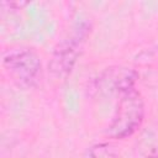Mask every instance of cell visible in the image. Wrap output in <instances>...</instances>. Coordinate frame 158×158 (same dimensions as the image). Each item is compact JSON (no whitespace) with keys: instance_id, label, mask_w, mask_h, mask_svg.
I'll use <instances>...</instances> for the list:
<instances>
[{"instance_id":"6da1fadb","label":"cell","mask_w":158,"mask_h":158,"mask_svg":"<svg viewBox=\"0 0 158 158\" xmlns=\"http://www.w3.org/2000/svg\"><path fill=\"white\" fill-rule=\"evenodd\" d=\"M2 67L9 78L21 89L36 88L42 79V62L30 47L9 49L2 57Z\"/></svg>"},{"instance_id":"7a4b0ae2","label":"cell","mask_w":158,"mask_h":158,"mask_svg":"<svg viewBox=\"0 0 158 158\" xmlns=\"http://www.w3.org/2000/svg\"><path fill=\"white\" fill-rule=\"evenodd\" d=\"M143 118L144 101L141 93L133 88L120 96L112 120L106 130V135L116 139L127 138L138 131Z\"/></svg>"},{"instance_id":"3957f363","label":"cell","mask_w":158,"mask_h":158,"mask_svg":"<svg viewBox=\"0 0 158 158\" xmlns=\"http://www.w3.org/2000/svg\"><path fill=\"white\" fill-rule=\"evenodd\" d=\"M89 32L90 25L81 21L77 23L75 28L68 37H65L57 44L48 64V68L54 77L67 78L72 73L78 58L80 57Z\"/></svg>"},{"instance_id":"277c9868","label":"cell","mask_w":158,"mask_h":158,"mask_svg":"<svg viewBox=\"0 0 158 158\" xmlns=\"http://www.w3.org/2000/svg\"><path fill=\"white\" fill-rule=\"evenodd\" d=\"M138 74L132 68L127 67H110L106 68L95 80L94 90L100 96L122 95L123 93L135 88Z\"/></svg>"},{"instance_id":"5b68a950","label":"cell","mask_w":158,"mask_h":158,"mask_svg":"<svg viewBox=\"0 0 158 158\" xmlns=\"http://www.w3.org/2000/svg\"><path fill=\"white\" fill-rule=\"evenodd\" d=\"M138 149L143 158H158V130H146L141 136Z\"/></svg>"},{"instance_id":"8992f818","label":"cell","mask_w":158,"mask_h":158,"mask_svg":"<svg viewBox=\"0 0 158 158\" xmlns=\"http://www.w3.org/2000/svg\"><path fill=\"white\" fill-rule=\"evenodd\" d=\"M84 158H120V149L111 142H102L90 147Z\"/></svg>"}]
</instances>
